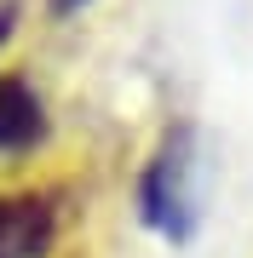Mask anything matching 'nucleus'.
<instances>
[{"label": "nucleus", "instance_id": "nucleus-1", "mask_svg": "<svg viewBox=\"0 0 253 258\" xmlns=\"http://www.w3.org/2000/svg\"><path fill=\"white\" fill-rule=\"evenodd\" d=\"M138 207L144 224L173 241H184L196 230V155H190V126H173L161 149L144 166V184H138Z\"/></svg>", "mask_w": 253, "mask_h": 258}, {"label": "nucleus", "instance_id": "nucleus-2", "mask_svg": "<svg viewBox=\"0 0 253 258\" xmlns=\"http://www.w3.org/2000/svg\"><path fill=\"white\" fill-rule=\"evenodd\" d=\"M58 212L46 195H0V258H46Z\"/></svg>", "mask_w": 253, "mask_h": 258}, {"label": "nucleus", "instance_id": "nucleus-3", "mask_svg": "<svg viewBox=\"0 0 253 258\" xmlns=\"http://www.w3.org/2000/svg\"><path fill=\"white\" fill-rule=\"evenodd\" d=\"M46 138V109H40L29 81H0V149H29Z\"/></svg>", "mask_w": 253, "mask_h": 258}, {"label": "nucleus", "instance_id": "nucleus-4", "mask_svg": "<svg viewBox=\"0 0 253 258\" xmlns=\"http://www.w3.org/2000/svg\"><path fill=\"white\" fill-rule=\"evenodd\" d=\"M12 35V6H0V40Z\"/></svg>", "mask_w": 253, "mask_h": 258}, {"label": "nucleus", "instance_id": "nucleus-5", "mask_svg": "<svg viewBox=\"0 0 253 258\" xmlns=\"http://www.w3.org/2000/svg\"><path fill=\"white\" fill-rule=\"evenodd\" d=\"M52 6H58V12H75V6H81V0H52Z\"/></svg>", "mask_w": 253, "mask_h": 258}]
</instances>
